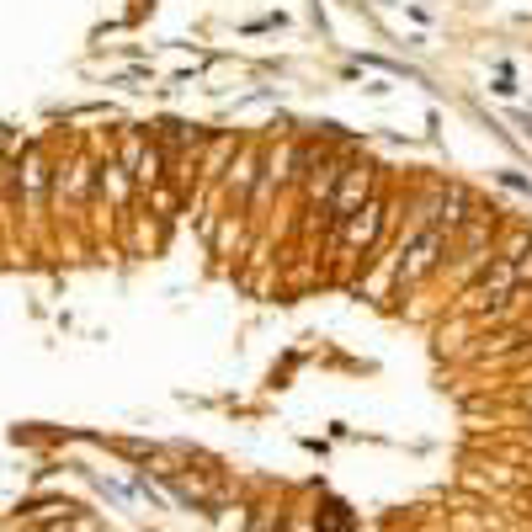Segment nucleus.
<instances>
[{"label": "nucleus", "mask_w": 532, "mask_h": 532, "mask_svg": "<svg viewBox=\"0 0 532 532\" xmlns=\"http://www.w3.org/2000/svg\"><path fill=\"white\" fill-rule=\"evenodd\" d=\"M378 224H383V214H378V203H362L357 214H346L341 219V245L346 251H368L378 235Z\"/></svg>", "instance_id": "nucleus-2"}, {"label": "nucleus", "mask_w": 532, "mask_h": 532, "mask_svg": "<svg viewBox=\"0 0 532 532\" xmlns=\"http://www.w3.org/2000/svg\"><path fill=\"white\" fill-rule=\"evenodd\" d=\"M527 277H532V245L527 240H516L506 256H490V272L479 277V298L495 304V298H506L511 287H522Z\"/></svg>", "instance_id": "nucleus-1"}]
</instances>
